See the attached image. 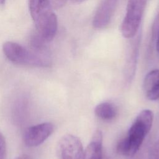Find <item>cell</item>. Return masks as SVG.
I'll return each mask as SVG.
<instances>
[{"mask_svg":"<svg viewBox=\"0 0 159 159\" xmlns=\"http://www.w3.org/2000/svg\"><path fill=\"white\" fill-rule=\"evenodd\" d=\"M138 50L139 42H137L134 44L132 48L129 53L125 67V78L127 82L131 81V80H132L135 72Z\"/></svg>","mask_w":159,"mask_h":159,"instance_id":"11","label":"cell"},{"mask_svg":"<svg viewBox=\"0 0 159 159\" xmlns=\"http://www.w3.org/2000/svg\"><path fill=\"white\" fill-rule=\"evenodd\" d=\"M53 130L54 125L51 122H43L30 126L24 132V143L29 147H37L43 143Z\"/></svg>","mask_w":159,"mask_h":159,"instance_id":"6","label":"cell"},{"mask_svg":"<svg viewBox=\"0 0 159 159\" xmlns=\"http://www.w3.org/2000/svg\"><path fill=\"white\" fill-rule=\"evenodd\" d=\"M83 152V144L75 135L66 134L58 142L57 153L59 159H82Z\"/></svg>","mask_w":159,"mask_h":159,"instance_id":"5","label":"cell"},{"mask_svg":"<svg viewBox=\"0 0 159 159\" xmlns=\"http://www.w3.org/2000/svg\"><path fill=\"white\" fill-rule=\"evenodd\" d=\"M117 0H102L94 14L93 25L97 29L105 28L110 22Z\"/></svg>","mask_w":159,"mask_h":159,"instance_id":"7","label":"cell"},{"mask_svg":"<svg viewBox=\"0 0 159 159\" xmlns=\"http://www.w3.org/2000/svg\"><path fill=\"white\" fill-rule=\"evenodd\" d=\"M6 143L4 135L0 132V159H6Z\"/></svg>","mask_w":159,"mask_h":159,"instance_id":"13","label":"cell"},{"mask_svg":"<svg viewBox=\"0 0 159 159\" xmlns=\"http://www.w3.org/2000/svg\"><path fill=\"white\" fill-rule=\"evenodd\" d=\"M153 114L149 109L140 112L130 127L127 135L117 144V152L125 157L130 158L139 150L153 124Z\"/></svg>","mask_w":159,"mask_h":159,"instance_id":"1","label":"cell"},{"mask_svg":"<svg viewBox=\"0 0 159 159\" xmlns=\"http://www.w3.org/2000/svg\"><path fill=\"white\" fill-rule=\"evenodd\" d=\"M148 159H159V136L150 148Z\"/></svg>","mask_w":159,"mask_h":159,"instance_id":"12","label":"cell"},{"mask_svg":"<svg viewBox=\"0 0 159 159\" xmlns=\"http://www.w3.org/2000/svg\"><path fill=\"white\" fill-rule=\"evenodd\" d=\"M116 106L109 102H103L98 104L94 108V114L99 119L104 120H111L117 116Z\"/></svg>","mask_w":159,"mask_h":159,"instance_id":"10","label":"cell"},{"mask_svg":"<svg viewBox=\"0 0 159 159\" xmlns=\"http://www.w3.org/2000/svg\"><path fill=\"white\" fill-rule=\"evenodd\" d=\"M143 90L145 97L150 101L159 99V70L148 72L145 76Z\"/></svg>","mask_w":159,"mask_h":159,"instance_id":"8","label":"cell"},{"mask_svg":"<svg viewBox=\"0 0 159 159\" xmlns=\"http://www.w3.org/2000/svg\"><path fill=\"white\" fill-rule=\"evenodd\" d=\"M29 9L36 32L46 42L55 37L58 21L50 0H29Z\"/></svg>","mask_w":159,"mask_h":159,"instance_id":"2","label":"cell"},{"mask_svg":"<svg viewBox=\"0 0 159 159\" xmlns=\"http://www.w3.org/2000/svg\"><path fill=\"white\" fill-rule=\"evenodd\" d=\"M15 159H32V158L27 154H23L20 156H19Z\"/></svg>","mask_w":159,"mask_h":159,"instance_id":"15","label":"cell"},{"mask_svg":"<svg viewBox=\"0 0 159 159\" xmlns=\"http://www.w3.org/2000/svg\"><path fill=\"white\" fill-rule=\"evenodd\" d=\"M147 0H129L126 12L120 25V32L125 39L135 36L141 24Z\"/></svg>","mask_w":159,"mask_h":159,"instance_id":"4","label":"cell"},{"mask_svg":"<svg viewBox=\"0 0 159 159\" xmlns=\"http://www.w3.org/2000/svg\"><path fill=\"white\" fill-rule=\"evenodd\" d=\"M73 2H75V3H77V4H80V3H81V2H84V1H86V0H71Z\"/></svg>","mask_w":159,"mask_h":159,"instance_id":"16","label":"cell"},{"mask_svg":"<svg viewBox=\"0 0 159 159\" xmlns=\"http://www.w3.org/2000/svg\"><path fill=\"white\" fill-rule=\"evenodd\" d=\"M102 134L97 130L83 152L82 159H102Z\"/></svg>","mask_w":159,"mask_h":159,"instance_id":"9","label":"cell"},{"mask_svg":"<svg viewBox=\"0 0 159 159\" xmlns=\"http://www.w3.org/2000/svg\"><path fill=\"white\" fill-rule=\"evenodd\" d=\"M6 0H0V5H3L5 3Z\"/></svg>","mask_w":159,"mask_h":159,"instance_id":"17","label":"cell"},{"mask_svg":"<svg viewBox=\"0 0 159 159\" xmlns=\"http://www.w3.org/2000/svg\"><path fill=\"white\" fill-rule=\"evenodd\" d=\"M156 50H157V53L159 58V30L158 32V35H157V42H156Z\"/></svg>","mask_w":159,"mask_h":159,"instance_id":"14","label":"cell"},{"mask_svg":"<svg viewBox=\"0 0 159 159\" xmlns=\"http://www.w3.org/2000/svg\"><path fill=\"white\" fill-rule=\"evenodd\" d=\"M2 51L8 60L16 64L47 67L51 63L50 58L45 53L30 50L16 42H5L2 45Z\"/></svg>","mask_w":159,"mask_h":159,"instance_id":"3","label":"cell"}]
</instances>
